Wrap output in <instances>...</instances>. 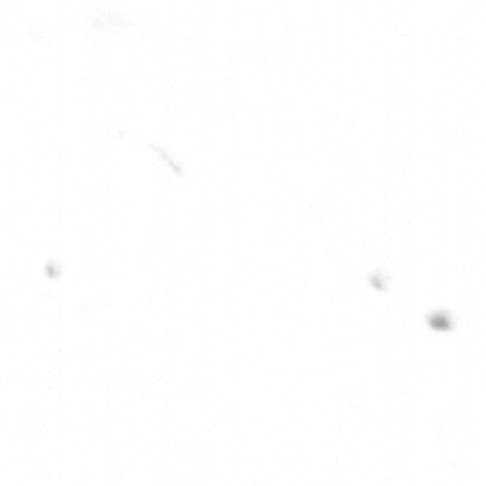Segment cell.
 Instances as JSON below:
<instances>
[{
    "label": "cell",
    "mask_w": 486,
    "mask_h": 486,
    "mask_svg": "<svg viewBox=\"0 0 486 486\" xmlns=\"http://www.w3.org/2000/svg\"><path fill=\"white\" fill-rule=\"evenodd\" d=\"M452 319H454V317L448 314V312H445V310H435V312H431V314L426 317V321H428L429 325H433L437 331H447V329H450Z\"/></svg>",
    "instance_id": "1"
},
{
    "label": "cell",
    "mask_w": 486,
    "mask_h": 486,
    "mask_svg": "<svg viewBox=\"0 0 486 486\" xmlns=\"http://www.w3.org/2000/svg\"><path fill=\"white\" fill-rule=\"evenodd\" d=\"M369 283H371L374 289H378V291H386L388 289V285H390V277L386 276L384 272H372L371 276H369Z\"/></svg>",
    "instance_id": "2"
},
{
    "label": "cell",
    "mask_w": 486,
    "mask_h": 486,
    "mask_svg": "<svg viewBox=\"0 0 486 486\" xmlns=\"http://www.w3.org/2000/svg\"><path fill=\"white\" fill-rule=\"evenodd\" d=\"M152 150H156V152L160 154V156H162L163 160H165V162L169 163V167H171V169H173V171H175V173H177V175H182V169H181V167H179V163L175 162V160H173L171 156H169V154L165 152L163 148H158V146H152Z\"/></svg>",
    "instance_id": "3"
}]
</instances>
